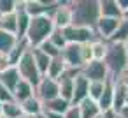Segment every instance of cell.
<instances>
[{
  "label": "cell",
  "mask_w": 128,
  "mask_h": 118,
  "mask_svg": "<svg viewBox=\"0 0 128 118\" xmlns=\"http://www.w3.org/2000/svg\"><path fill=\"white\" fill-rule=\"evenodd\" d=\"M72 25L95 28L96 21L100 20V2L98 0H72Z\"/></svg>",
  "instance_id": "1"
},
{
  "label": "cell",
  "mask_w": 128,
  "mask_h": 118,
  "mask_svg": "<svg viewBox=\"0 0 128 118\" xmlns=\"http://www.w3.org/2000/svg\"><path fill=\"white\" fill-rule=\"evenodd\" d=\"M104 64L109 71V78H112L114 81L121 79L128 72V53L124 49V44L107 42V53Z\"/></svg>",
  "instance_id": "2"
},
{
  "label": "cell",
  "mask_w": 128,
  "mask_h": 118,
  "mask_svg": "<svg viewBox=\"0 0 128 118\" xmlns=\"http://www.w3.org/2000/svg\"><path fill=\"white\" fill-rule=\"evenodd\" d=\"M53 32H54V23L51 16H37L30 20V27L25 35V41L28 42L30 48H39L51 37Z\"/></svg>",
  "instance_id": "3"
},
{
  "label": "cell",
  "mask_w": 128,
  "mask_h": 118,
  "mask_svg": "<svg viewBox=\"0 0 128 118\" xmlns=\"http://www.w3.org/2000/svg\"><path fill=\"white\" fill-rule=\"evenodd\" d=\"M16 69H18V72H20L21 79H23V81H28V83H30V85H34V86H37V85H39V81L42 79V76H40V72H39V69H37V65H35V62H34L32 48H30V49L21 56V60L18 62Z\"/></svg>",
  "instance_id": "4"
},
{
  "label": "cell",
  "mask_w": 128,
  "mask_h": 118,
  "mask_svg": "<svg viewBox=\"0 0 128 118\" xmlns=\"http://www.w3.org/2000/svg\"><path fill=\"white\" fill-rule=\"evenodd\" d=\"M67 42L68 44H86V42H91L96 39V34L93 28H84V27H76V25H70L67 27L65 30H62Z\"/></svg>",
  "instance_id": "5"
},
{
  "label": "cell",
  "mask_w": 128,
  "mask_h": 118,
  "mask_svg": "<svg viewBox=\"0 0 128 118\" xmlns=\"http://www.w3.org/2000/svg\"><path fill=\"white\" fill-rule=\"evenodd\" d=\"M35 97L44 104L48 100H53L56 97H60V88H58V81L51 79V78H42L39 81V85L35 86Z\"/></svg>",
  "instance_id": "6"
},
{
  "label": "cell",
  "mask_w": 128,
  "mask_h": 118,
  "mask_svg": "<svg viewBox=\"0 0 128 118\" xmlns=\"http://www.w3.org/2000/svg\"><path fill=\"white\" fill-rule=\"evenodd\" d=\"M25 11L30 18H37V16H51L53 11L56 9L58 2H44V0H25L23 2Z\"/></svg>",
  "instance_id": "7"
},
{
  "label": "cell",
  "mask_w": 128,
  "mask_h": 118,
  "mask_svg": "<svg viewBox=\"0 0 128 118\" xmlns=\"http://www.w3.org/2000/svg\"><path fill=\"white\" fill-rule=\"evenodd\" d=\"M62 58H63L65 65H67V69L82 71V67H84L81 44H67L65 49L62 51Z\"/></svg>",
  "instance_id": "8"
},
{
  "label": "cell",
  "mask_w": 128,
  "mask_h": 118,
  "mask_svg": "<svg viewBox=\"0 0 128 118\" xmlns=\"http://www.w3.org/2000/svg\"><path fill=\"white\" fill-rule=\"evenodd\" d=\"M51 20L54 23V28L58 30H65L67 27L72 25V11H70V2H60L51 14Z\"/></svg>",
  "instance_id": "9"
},
{
  "label": "cell",
  "mask_w": 128,
  "mask_h": 118,
  "mask_svg": "<svg viewBox=\"0 0 128 118\" xmlns=\"http://www.w3.org/2000/svg\"><path fill=\"white\" fill-rule=\"evenodd\" d=\"M121 20H114V18H100L95 25V34H96V39H102V41H107L112 37V34L116 32V28L119 27Z\"/></svg>",
  "instance_id": "10"
},
{
  "label": "cell",
  "mask_w": 128,
  "mask_h": 118,
  "mask_svg": "<svg viewBox=\"0 0 128 118\" xmlns=\"http://www.w3.org/2000/svg\"><path fill=\"white\" fill-rule=\"evenodd\" d=\"M81 72L88 78V81H105L109 78V71H107L105 64L98 62V60H91L90 64H86Z\"/></svg>",
  "instance_id": "11"
},
{
  "label": "cell",
  "mask_w": 128,
  "mask_h": 118,
  "mask_svg": "<svg viewBox=\"0 0 128 118\" xmlns=\"http://www.w3.org/2000/svg\"><path fill=\"white\" fill-rule=\"evenodd\" d=\"M81 71H74V69H67L63 72V76L58 79V88H60V97L68 100L72 99V93H74V79L76 76L79 74Z\"/></svg>",
  "instance_id": "12"
},
{
  "label": "cell",
  "mask_w": 128,
  "mask_h": 118,
  "mask_svg": "<svg viewBox=\"0 0 128 118\" xmlns=\"http://www.w3.org/2000/svg\"><path fill=\"white\" fill-rule=\"evenodd\" d=\"M88 88H90V81L88 78L79 72L74 79V93H72V99H70V104L72 106H79L82 100L88 99Z\"/></svg>",
  "instance_id": "13"
},
{
  "label": "cell",
  "mask_w": 128,
  "mask_h": 118,
  "mask_svg": "<svg viewBox=\"0 0 128 118\" xmlns=\"http://www.w3.org/2000/svg\"><path fill=\"white\" fill-rule=\"evenodd\" d=\"M114 86H116V81L112 78H107L105 79V86H104V93L102 97L98 99V107L100 111H110L112 109V100H114Z\"/></svg>",
  "instance_id": "14"
},
{
  "label": "cell",
  "mask_w": 128,
  "mask_h": 118,
  "mask_svg": "<svg viewBox=\"0 0 128 118\" xmlns=\"http://www.w3.org/2000/svg\"><path fill=\"white\" fill-rule=\"evenodd\" d=\"M25 0H18V9H16V18H18V39H25L26 32H28V27H30V16L26 14L25 11V6H23Z\"/></svg>",
  "instance_id": "15"
},
{
  "label": "cell",
  "mask_w": 128,
  "mask_h": 118,
  "mask_svg": "<svg viewBox=\"0 0 128 118\" xmlns=\"http://www.w3.org/2000/svg\"><path fill=\"white\" fill-rule=\"evenodd\" d=\"M100 2V18H114L123 20V13L118 7L116 0H98Z\"/></svg>",
  "instance_id": "16"
},
{
  "label": "cell",
  "mask_w": 128,
  "mask_h": 118,
  "mask_svg": "<svg viewBox=\"0 0 128 118\" xmlns=\"http://www.w3.org/2000/svg\"><path fill=\"white\" fill-rule=\"evenodd\" d=\"M126 92H128V88L123 85L121 79H118L116 86H114V100H112V111L114 113H119L126 106Z\"/></svg>",
  "instance_id": "17"
},
{
  "label": "cell",
  "mask_w": 128,
  "mask_h": 118,
  "mask_svg": "<svg viewBox=\"0 0 128 118\" xmlns=\"http://www.w3.org/2000/svg\"><path fill=\"white\" fill-rule=\"evenodd\" d=\"M12 95H14V100L21 104V102H25L26 99H30V97L35 95V86L30 85L28 81H23V79H21V81L18 83V86L14 88Z\"/></svg>",
  "instance_id": "18"
},
{
  "label": "cell",
  "mask_w": 128,
  "mask_h": 118,
  "mask_svg": "<svg viewBox=\"0 0 128 118\" xmlns=\"http://www.w3.org/2000/svg\"><path fill=\"white\" fill-rule=\"evenodd\" d=\"M20 81H21V76H20L16 67H9L7 71H4L2 74H0V83H2L7 90H11V92H14V88L18 86Z\"/></svg>",
  "instance_id": "19"
},
{
  "label": "cell",
  "mask_w": 128,
  "mask_h": 118,
  "mask_svg": "<svg viewBox=\"0 0 128 118\" xmlns=\"http://www.w3.org/2000/svg\"><path fill=\"white\" fill-rule=\"evenodd\" d=\"M65 71H67V65H65L62 55H60V56H54V58H51V62H49L46 78H51V79H56V81H58V79L63 76Z\"/></svg>",
  "instance_id": "20"
},
{
  "label": "cell",
  "mask_w": 128,
  "mask_h": 118,
  "mask_svg": "<svg viewBox=\"0 0 128 118\" xmlns=\"http://www.w3.org/2000/svg\"><path fill=\"white\" fill-rule=\"evenodd\" d=\"M20 106H21L23 114H26V116H37V114H40V113L44 111V104H42L35 95L30 97V99H26V100L21 102Z\"/></svg>",
  "instance_id": "21"
},
{
  "label": "cell",
  "mask_w": 128,
  "mask_h": 118,
  "mask_svg": "<svg viewBox=\"0 0 128 118\" xmlns=\"http://www.w3.org/2000/svg\"><path fill=\"white\" fill-rule=\"evenodd\" d=\"M0 30H4V32H7V34H12V35L18 34V18H16V11L0 16ZM16 37H18V35H16Z\"/></svg>",
  "instance_id": "22"
},
{
  "label": "cell",
  "mask_w": 128,
  "mask_h": 118,
  "mask_svg": "<svg viewBox=\"0 0 128 118\" xmlns=\"http://www.w3.org/2000/svg\"><path fill=\"white\" fill-rule=\"evenodd\" d=\"M18 42H20V39H18L16 35L0 30V55H9V53L16 48Z\"/></svg>",
  "instance_id": "23"
},
{
  "label": "cell",
  "mask_w": 128,
  "mask_h": 118,
  "mask_svg": "<svg viewBox=\"0 0 128 118\" xmlns=\"http://www.w3.org/2000/svg\"><path fill=\"white\" fill-rule=\"evenodd\" d=\"M77 107H79L81 118H95V116H98V114L102 113L100 107H98V102H95V100H91V99L82 100Z\"/></svg>",
  "instance_id": "24"
},
{
  "label": "cell",
  "mask_w": 128,
  "mask_h": 118,
  "mask_svg": "<svg viewBox=\"0 0 128 118\" xmlns=\"http://www.w3.org/2000/svg\"><path fill=\"white\" fill-rule=\"evenodd\" d=\"M32 56H34V62H35V65H37V69H39L40 76L44 78V76H46V72H48V67H49L51 58H49L46 53H42L39 48H32Z\"/></svg>",
  "instance_id": "25"
},
{
  "label": "cell",
  "mask_w": 128,
  "mask_h": 118,
  "mask_svg": "<svg viewBox=\"0 0 128 118\" xmlns=\"http://www.w3.org/2000/svg\"><path fill=\"white\" fill-rule=\"evenodd\" d=\"M70 106H72V104H70L68 100L62 99V97H56V99H53V100L44 102V109H46V111H53V113H60V114H65Z\"/></svg>",
  "instance_id": "26"
},
{
  "label": "cell",
  "mask_w": 128,
  "mask_h": 118,
  "mask_svg": "<svg viewBox=\"0 0 128 118\" xmlns=\"http://www.w3.org/2000/svg\"><path fill=\"white\" fill-rule=\"evenodd\" d=\"M28 49H30L28 42H26L25 39H20V42L16 44V48H14V49H12V51L7 55V58H9L11 65H12V67H16V65H18V62L21 60V56H23V55H25Z\"/></svg>",
  "instance_id": "27"
},
{
  "label": "cell",
  "mask_w": 128,
  "mask_h": 118,
  "mask_svg": "<svg viewBox=\"0 0 128 118\" xmlns=\"http://www.w3.org/2000/svg\"><path fill=\"white\" fill-rule=\"evenodd\" d=\"M0 116H2V118H21V116H23V111H21L20 102L12 100V102H6V104H2V111H0Z\"/></svg>",
  "instance_id": "28"
},
{
  "label": "cell",
  "mask_w": 128,
  "mask_h": 118,
  "mask_svg": "<svg viewBox=\"0 0 128 118\" xmlns=\"http://www.w3.org/2000/svg\"><path fill=\"white\" fill-rule=\"evenodd\" d=\"M105 53H107V41H102V39L91 41V56H93V60L104 62Z\"/></svg>",
  "instance_id": "29"
},
{
  "label": "cell",
  "mask_w": 128,
  "mask_h": 118,
  "mask_svg": "<svg viewBox=\"0 0 128 118\" xmlns=\"http://www.w3.org/2000/svg\"><path fill=\"white\" fill-rule=\"evenodd\" d=\"M128 39V21L121 20L119 27L116 28V32L112 34V37L109 39V42H118V44H124V41Z\"/></svg>",
  "instance_id": "30"
},
{
  "label": "cell",
  "mask_w": 128,
  "mask_h": 118,
  "mask_svg": "<svg viewBox=\"0 0 128 118\" xmlns=\"http://www.w3.org/2000/svg\"><path fill=\"white\" fill-rule=\"evenodd\" d=\"M104 86H105V81H90V88H88V99L98 102V99L102 97L104 93Z\"/></svg>",
  "instance_id": "31"
},
{
  "label": "cell",
  "mask_w": 128,
  "mask_h": 118,
  "mask_svg": "<svg viewBox=\"0 0 128 118\" xmlns=\"http://www.w3.org/2000/svg\"><path fill=\"white\" fill-rule=\"evenodd\" d=\"M48 41H49L54 48H58L60 51H63V49H65V46L68 44V42H67V39H65V35H63V32H62V30H58V28H54V32L51 34V37H49Z\"/></svg>",
  "instance_id": "32"
},
{
  "label": "cell",
  "mask_w": 128,
  "mask_h": 118,
  "mask_svg": "<svg viewBox=\"0 0 128 118\" xmlns=\"http://www.w3.org/2000/svg\"><path fill=\"white\" fill-rule=\"evenodd\" d=\"M18 9V0H0V16L14 13Z\"/></svg>",
  "instance_id": "33"
},
{
  "label": "cell",
  "mask_w": 128,
  "mask_h": 118,
  "mask_svg": "<svg viewBox=\"0 0 128 118\" xmlns=\"http://www.w3.org/2000/svg\"><path fill=\"white\" fill-rule=\"evenodd\" d=\"M39 49H40L42 53H46L49 58H54V56H60V55H62V51H60L58 48H54L49 41H46L44 44H40V46H39Z\"/></svg>",
  "instance_id": "34"
},
{
  "label": "cell",
  "mask_w": 128,
  "mask_h": 118,
  "mask_svg": "<svg viewBox=\"0 0 128 118\" xmlns=\"http://www.w3.org/2000/svg\"><path fill=\"white\" fill-rule=\"evenodd\" d=\"M12 100H14L12 92H11V90H7L2 83H0V102L6 104V102H12Z\"/></svg>",
  "instance_id": "35"
},
{
  "label": "cell",
  "mask_w": 128,
  "mask_h": 118,
  "mask_svg": "<svg viewBox=\"0 0 128 118\" xmlns=\"http://www.w3.org/2000/svg\"><path fill=\"white\" fill-rule=\"evenodd\" d=\"M63 118H81L79 107H77V106H70V107H68V111L63 114Z\"/></svg>",
  "instance_id": "36"
},
{
  "label": "cell",
  "mask_w": 128,
  "mask_h": 118,
  "mask_svg": "<svg viewBox=\"0 0 128 118\" xmlns=\"http://www.w3.org/2000/svg\"><path fill=\"white\" fill-rule=\"evenodd\" d=\"M9 67H12V65H11V62H9L7 55H0V74H2L4 71H7Z\"/></svg>",
  "instance_id": "37"
},
{
  "label": "cell",
  "mask_w": 128,
  "mask_h": 118,
  "mask_svg": "<svg viewBox=\"0 0 128 118\" xmlns=\"http://www.w3.org/2000/svg\"><path fill=\"white\" fill-rule=\"evenodd\" d=\"M116 2H118V7L121 9V13L128 11V0H116Z\"/></svg>",
  "instance_id": "38"
},
{
  "label": "cell",
  "mask_w": 128,
  "mask_h": 118,
  "mask_svg": "<svg viewBox=\"0 0 128 118\" xmlns=\"http://www.w3.org/2000/svg\"><path fill=\"white\" fill-rule=\"evenodd\" d=\"M42 113H44L46 118H63V114H60V113H53V111H46V109Z\"/></svg>",
  "instance_id": "39"
},
{
  "label": "cell",
  "mask_w": 128,
  "mask_h": 118,
  "mask_svg": "<svg viewBox=\"0 0 128 118\" xmlns=\"http://www.w3.org/2000/svg\"><path fill=\"white\" fill-rule=\"evenodd\" d=\"M102 116H104V118H116V113L110 109V111H104V113H102Z\"/></svg>",
  "instance_id": "40"
},
{
  "label": "cell",
  "mask_w": 128,
  "mask_h": 118,
  "mask_svg": "<svg viewBox=\"0 0 128 118\" xmlns=\"http://www.w3.org/2000/svg\"><path fill=\"white\" fill-rule=\"evenodd\" d=\"M118 114H119L121 118H128V106H124V107H123V109H121Z\"/></svg>",
  "instance_id": "41"
},
{
  "label": "cell",
  "mask_w": 128,
  "mask_h": 118,
  "mask_svg": "<svg viewBox=\"0 0 128 118\" xmlns=\"http://www.w3.org/2000/svg\"><path fill=\"white\" fill-rule=\"evenodd\" d=\"M121 81H123V85H124V86L128 88V72H126V74H124V76L121 78Z\"/></svg>",
  "instance_id": "42"
},
{
  "label": "cell",
  "mask_w": 128,
  "mask_h": 118,
  "mask_svg": "<svg viewBox=\"0 0 128 118\" xmlns=\"http://www.w3.org/2000/svg\"><path fill=\"white\" fill-rule=\"evenodd\" d=\"M123 20H126V21H128V11H124V13H123Z\"/></svg>",
  "instance_id": "43"
},
{
  "label": "cell",
  "mask_w": 128,
  "mask_h": 118,
  "mask_svg": "<svg viewBox=\"0 0 128 118\" xmlns=\"http://www.w3.org/2000/svg\"><path fill=\"white\" fill-rule=\"evenodd\" d=\"M124 49H126V53H128V39L124 41Z\"/></svg>",
  "instance_id": "44"
},
{
  "label": "cell",
  "mask_w": 128,
  "mask_h": 118,
  "mask_svg": "<svg viewBox=\"0 0 128 118\" xmlns=\"http://www.w3.org/2000/svg\"><path fill=\"white\" fill-rule=\"evenodd\" d=\"M35 118H46V116H44V113H40V114H37Z\"/></svg>",
  "instance_id": "45"
},
{
  "label": "cell",
  "mask_w": 128,
  "mask_h": 118,
  "mask_svg": "<svg viewBox=\"0 0 128 118\" xmlns=\"http://www.w3.org/2000/svg\"><path fill=\"white\" fill-rule=\"evenodd\" d=\"M21 118H35V116H26V114H23Z\"/></svg>",
  "instance_id": "46"
},
{
  "label": "cell",
  "mask_w": 128,
  "mask_h": 118,
  "mask_svg": "<svg viewBox=\"0 0 128 118\" xmlns=\"http://www.w3.org/2000/svg\"><path fill=\"white\" fill-rule=\"evenodd\" d=\"M126 106H128V92H126Z\"/></svg>",
  "instance_id": "47"
},
{
  "label": "cell",
  "mask_w": 128,
  "mask_h": 118,
  "mask_svg": "<svg viewBox=\"0 0 128 118\" xmlns=\"http://www.w3.org/2000/svg\"><path fill=\"white\" fill-rule=\"evenodd\" d=\"M95 118H104V116H102V113H100V114H98V116H95Z\"/></svg>",
  "instance_id": "48"
},
{
  "label": "cell",
  "mask_w": 128,
  "mask_h": 118,
  "mask_svg": "<svg viewBox=\"0 0 128 118\" xmlns=\"http://www.w3.org/2000/svg\"><path fill=\"white\" fill-rule=\"evenodd\" d=\"M116 118H121V116H119V114H118V113H116Z\"/></svg>",
  "instance_id": "49"
},
{
  "label": "cell",
  "mask_w": 128,
  "mask_h": 118,
  "mask_svg": "<svg viewBox=\"0 0 128 118\" xmlns=\"http://www.w3.org/2000/svg\"><path fill=\"white\" fill-rule=\"evenodd\" d=\"M0 111H2V102H0Z\"/></svg>",
  "instance_id": "50"
},
{
  "label": "cell",
  "mask_w": 128,
  "mask_h": 118,
  "mask_svg": "<svg viewBox=\"0 0 128 118\" xmlns=\"http://www.w3.org/2000/svg\"><path fill=\"white\" fill-rule=\"evenodd\" d=\"M0 118H2V116H0Z\"/></svg>",
  "instance_id": "51"
}]
</instances>
